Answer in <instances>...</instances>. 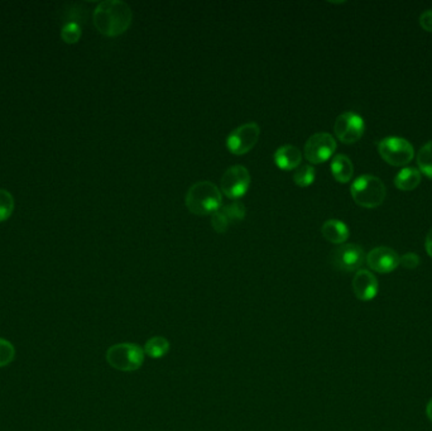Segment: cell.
<instances>
[{"mask_svg":"<svg viewBox=\"0 0 432 431\" xmlns=\"http://www.w3.org/2000/svg\"><path fill=\"white\" fill-rule=\"evenodd\" d=\"M365 261V253L360 245H341L331 254V263L344 272L359 271Z\"/></svg>","mask_w":432,"mask_h":431,"instance_id":"obj_10","label":"cell"},{"mask_svg":"<svg viewBox=\"0 0 432 431\" xmlns=\"http://www.w3.org/2000/svg\"><path fill=\"white\" fill-rule=\"evenodd\" d=\"M185 204L195 216H212L222 205V193L210 181H200L188 189Z\"/></svg>","mask_w":432,"mask_h":431,"instance_id":"obj_2","label":"cell"},{"mask_svg":"<svg viewBox=\"0 0 432 431\" xmlns=\"http://www.w3.org/2000/svg\"><path fill=\"white\" fill-rule=\"evenodd\" d=\"M421 172L415 167H404L394 177V185L402 191H411L420 185Z\"/></svg>","mask_w":432,"mask_h":431,"instance_id":"obj_17","label":"cell"},{"mask_svg":"<svg viewBox=\"0 0 432 431\" xmlns=\"http://www.w3.org/2000/svg\"><path fill=\"white\" fill-rule=\"evenodd\" d=\"M324 238L333 245H343L349 238V228L341 220L330 219L324 223L322 228Z\"/></svg>","mask_w":432,"mask_h":431,"instance_id":"obj_15","label":"cell"},{"mask_svg":"<svg viewBox=\"0 0 432 431\" xmlns=\"http://www.w3.org/2000/svg\"><path fill=\"white\" fill-rule=\"evenodd\" d=\"M336 151V140L331 134L316 133L305 145V157L311 164H324Z\"/></svg>","mask_w":432,"mask_h":431,"instance_id":"obj_9","label":"cell"},{"mask_svg":"<svg viewBox=\"0 0 432 431\" xmlns=\"http://www.w3.org/2000/svg\"><path fill=\"white\" fill-rule=\"evenodd\" d=\"M399 264H402L403 267L407 268V269H415L420 264V257L417 256L416 253L409 252L402 257H399Z\"/></svg>","mask_w":432,"mask_h":431,"instance_id":"obj_24","label":"cell"},{"mask_svg":"<svg viewBox=\"0 0 432 431\" xmlns=\"http://www.w3.org/2000/svg\"><path fill=\"white\" fill-rule=\"evenodd\" d=\"M380 157L392 166H404L415 157V148L401 137H387L378 146Z\"/></svg>","mask_w":432,"mask_h":431,"instance_id":"obj_5","label":"cell"},{"mask_svg":"<svg viewBox=\"0 0 432 431\" xmlns=\"http://www.w3.org/2000/svg\"><path fill=\"white\" fill-rule=\"evenodd\" d=\"M222 193L232 200L243 198L251 186V175L244 166L229 167L222 177Z\"/></svg>","mask_w":432,"mask_h":431,"instance_id":"obj_7","label":"cell"},{"mask_svg":"<svg viewBox=\"0 0 432 431\" xmlns=\"http://www.w3.org/2000/svg\"><path fill=\"white\" fill-rule=\"evenodd\" d=\"M316 179L315 169L309 164H304L293 174V181L300 187L311 186Z\"/></svg>","mask_w":432,"mask_h":431,"instance_id":"obj_20","label":"cell"},{"mask_svg":"<svg viewBox=\"0 0 432 431\" xmlns=\"http://www.w3.org/2000/svg\"><path fill=\"white\" fill-rule=\"evenodd\" d=\"M421 27L427 32H432V9H427L420 16Z\"/></svg>","mask_w":432,"mask_h":431,"instance_id":"obj_25","label":"cell"},{"mask_svg":"<svg viewBox=\"0 0 432 431\" xmlns=\"http://www.w3.org/2000/svg\"><path fill=\"white\" fill-rule=\"evenodd\" d=\"M351 198L359 206L373 209L386 200L387 189L380 177L363 175L351 184Z\"/></svg>","mask_w":432,"mask_h":431,"instance_id":"obj_3","label":"cell"},{"mask_svg":"<svg viewBox=\"0 0 432 431\" xmlns=\"http://www.w3.org/2000/svg\"><path fill=\"white\" fill-rule=\"evenodd\" d=\"M144 349L135 343L111 345L106 352V362L120 372H135L144 363Z\"/></svg>","mask_w":432,"mask_h":431,"instance_id":"obj_4","label":"cell"},{"mask_svg":"<svg viewBox=\"0 0 432 431\" xmlns=\"http://www.w3.org/2000/svg\"><path fill=\"white\" fill-rule=\"evenodd\" d=\"M367 263L378 274H390L399 266V256L396 251L388 247H377L369 252Z\"/></svg>","mask_w":432,"mask_h":431,"instance_id":"obj_12","label":"cell"},{"mask_svg":"<svg viewBox=\"0 0 432 431\" xmlns=\"http://www.w3.org/2000/svg\"><path fill=\"white\" fill-rule=\"evenodd\" d=\"M261 128L257 123H246L234 129L227 138V147L235 156H243L257 145Z\"/></svg>","mask_w":432,"mask_h":431,"instance_id":"obj_6","label":"cell"},{"mask_svg":"<svg viewBox=\"0 0 432 431\" xmlns=\"http://www.w3.org/2000/svg\"><path fill=\"white\" fill-rule=\"evenodd\" d=\"M14 210V198L8 190L0 189V223L8 220Z\"/></svg>","mask_w":432,"mask_h":431,"instance_id":"obj_21","label":"cell"},{"mask_svg":"<svg viewBox=\"0 0 432 431\" xmlns=\"http://www.w3.org/2000/svg\"><path fill=\"white\" fill-rule=\"evenodd\" d=\"M246 206L240 201L222 205L220 209L216 210L211 216V224L217 233H227L230 225H233L234 223L241 222L246 218Z\"/></svg>","mask_w":432,"mask_h":431,"instance_id":"obj_11","label":"cell"},{"mask_svg":"<svg viewBox=\"0 0 432 431\" xmlns=\"http://www.w3.org/2000/svg\"><path fill=\"white\" fill-rule=\"evenodd\" d=\"M171 344L164 337H153L148 339L147 343L144 344V353L146 356L153 359H161L164 356L169 354L170 352Z\"/></svg>","mask_w":432,"mask_h":431,"instance_id":"obj_18","label":"cell"},{"mask_svg":"<svg viewBox=\"0 0 432 431\" xmlns=\"http://www.w3.org/2000/svg\"><path fill=\"white\" fill-rule=\"evenodd\" d=\"M426 414L427 418H428V419H430V421H431L432 422V398L431 400H430V401H428V403H427Z\"/></svg>","mask_w":432,"mask_h":431,"instance_id":"obj_27","label":"cell"},{"mask_svg":"<svg viewBox=\"0 0 432 431\" xmlns=\"http://www.w3.org/2000/svg\"><path fill=\"white\" fill-rule=\"evenodd\" d=\"M14 357H16L14 345L9 340L0 338V368L11 364Z\"/></svg>","mask_w":432,"mask_h":431,"instance_id":"obj_22","label":"cell"},{"mask_svg":"<svg viewBox=\"0 0 432 431\" xmlns=\"http://www.w3.org/2000/svg\"><path fill=\"white\" fill-rule=\"evenodd\" d=\"M61 37L66 43H76L81 37V27L75 22L67 23L61 30Z\"/></svg>","mask_w":432,"mask_h":431,"instance_id":"obj_23","label":"cell"},{"mask_svg":"<svg viewBox=\"0 0 432 431\" xmlns=\"http://www.w3.org/2000/svg\"><path fill=\"white\" fill-rule=\"evenodd\" d=\"M273 158H275V164L280 169L291 171V169H297L301 164L302 153L298 150L297 147L287 145V146L280 147L275 152Z\"/></svg>","mask_w":432,"mask_h":431,"instance_id":"obj_14","label":"cell"},{"mask_svg":"<svg viewBox=\"0 0 432 431\" xmlns=\"http://www.w3.org/2000/svg\"><path fill=\"white\" fill-rule=\"evenodd\" d=\"M380 285L378 280L368 269L356 271L353 279V291L358 300L360 301H372L378 295Z\"/></svg>","mask_w":432,"mask_h":431,"instance_id":"obj_13","label":"cell"},{"mask_svg":"<svg viewBox=\"0 0 432 431\" xmlns=\"http://www.w3.org/2000/svg\"><path fill=\"white\" fill-rule=\"evenodd\" d=\"M417 164L420 167V172L432 179V140L427 142L426 145L421 147L417 155Z\"/></svg>","mask_w":432,"mask_h":431,"instance_id":"obj_19","label":"cell"},{"mask_svg":"<svg viewBox=\"0 0 432 431\" xmlns=\"http://www.w3.org/2000/svg\"><path fill=\"white\" fill-rule=\"evenodd\" d=\"M330 169H331L334 179L341 184L349 182L354 175L353 162H351V158L345 155H336L331 161Z\"/></svg>","mask_w":432,"mask_h":431,"instance_id":"obj_16","label":"cell"},{"mask_svg":"<svg viewBox=\"0 0 432 431\" xmlns=\"http://www.w3.org/2000/svg\"><path fill=\"white\" fill-rule=\"evenodd\" d=\"M364 119L354 111H346L340 114L334 125V132L338 140L345 145H353L360 140L364 134Z\"/></svg>","mask_w":432,"mask_h":431,"instance_id":"obj_8","label":"cell"},{"mask_svg":"<svg viewBox=\"0 0 432 431\" xmlns=\"http://www.w3.org/2000/svg\"><path fill=\"white\" fill-rule=\"evenodd\" d=\"M426 251L428 253V256L432 258V229L428 232L426 237Z\"/></svg>","mask_w":432,"mask_h":431,"instance_id":"obj_26","label":"cell"},{"mask_svg":"<svg viewBox=\"0 0 432 431\" xmlns=\"http://www.w3.org/2000/svg\"><path fill=\"white\" fill-rule=\"evenodd\" d=\"M133 21L130 6L122 0L101 1L93 11V26L101 35L117 37L128 30Z\"/></svg>","mask_w":432,"mask_h":431,"instance_id":"obj_1","label":"cell"}]
</instances>
